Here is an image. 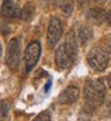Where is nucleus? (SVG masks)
Returning a JSON list of instances; mask_svg holds the SVG:
<instances>
[{
    "label": "nucleus",
    "instance_id": "13",
    "mask_svg": "<svg viewBox=\"0 0 111 121\" xmlns=\"http://www.w3.org/2000/svg\"><path fill=\"white\" fill-rule=\"evenodd\" d=\"M8 115V106L7 103L1 101L0 102V120H5Z\"/></svg>",
    "mask_w": 111,
    "mask_h": 121
},
{
    "label": "nucleus",
    "instance_id": "6",
    "mask_svg": "<svg viewBox=\"0 0 111 121\" xmlns=\"http://www.w3.org/2000/svg\"><path fill=\"white\" fill-rule=\"evenodd\" d=\"M74 59L70 53L66 49L65 44L62 43L55 52V62H56V66L60 68V70H67L72 66V64L74 62Z\"/></svg>",
    "mask_w": 111,
    "mask_h": 121
},
{
    "label": "nucleus",
    "instance_id": "11",
    "mask_svg": "<svg viewBox=\"0 0 111 121\" xmlns=\"http://www.w3.org/2000/svg\"><path fill=\"white\" fill-rule=\"evenodd\" d=\"M78 36H79V40L81 42V44H87L88 41L92 39L93 36V31L90 26H81L79 29V32H78Z\"/></svg>",
    "mask_w": 111,
    "mask_h": 121
},
{
    "label": "nucleus",
    "instance_id": "2",
    "mask_svg": "<svg viewBox=\"0 0 111 121\" xmlns=\"http://www.w3.org/2000/svg\"><path fill=\"white\" fill-rule=\"evenodd\" d=\"M109 52L103 47H95L92 48L87 54V64L95 71L102 72L109 65Z\"/></svg>",
    "mask_w": 111,
    "mask_h": 121
},
{
    "label": "nucleus",
    "instance_id": "14",
    "mask_svg": "<svg viewBox=\"0 0 111 121\" xmlns=\"http://www.w3.org/2000/svg\"><path fill=\"white\" fill-rule=\"evenodd\" d=\"M51 119V116H50V114H49V112H42L38 116H36V121H41V120H47V121H49Z\"/></svg>",
    "mask_w": 111,
    "mask_h": 121
},
{
    "label": "nucleus",
    "instance_id": "19",
    "mask_svg": "<svg viewBox=\"0 0 111 121\" xmlns=\"http://www.w3.org/2000/svg\"><path fill=\"white\" fill-rule=\"evenodd\" d=\"M1 53H3V47H1V44H0V56H1Z\"/></svg>",
    "mask_w": 111,
    "mask_h": 121
},
{
    "label": "nucleus",
    "instance_id": "4",
    "mask_svg": "<svg viewBox=\"0 0 111 121\" xmlns=\"http://www.w3.org/2000/svg\"><path fill=\"white\" fill-rule=\"evenodd\" d=\"M41 56V44L38 41H32L31 43L28 44L25 53H24V61H25V67L26 72H30L32 68L38 62V59Z\"/></svg>",
    "mask_w": 111,
    "mask_h": 121
},
{
    "label": "nucleus",
    "instance_id": "10",
    "mask_svg": "<svg viewBox=\"0 0 111 121\" xmlns=\"http://www.w3.org/2000/svg\"><path fill=\"white\" fill-rule=\"evenodd\" d=\"M66 49L70 53V55L75 59L78 55V44H77V39H75V34H74L72 30L66 35V40L63 42Z\"/></svg>",
    "mask_w": 111,
    "mask_h": 121
},
{
    "label": "nucleus",
    "instance_id": "3",
    "mask_svg": "<svg viewBox=\"0 0 111 121\" xmlns=\"http://www.w3.org/2000/svg\"><path fill=\"white\" fill-rule=\"evenodd\" d=\"M21 42L18 39H12L6 49V56H5V62L7 67L11 71H16L21 64Z\"/></svg>",
    "mask_w": 111,
    "mask_h": 121
},
{
    "label": "nucleus",
    "instance_id": "16",
    "mask_svg": "<svg viewBox=\"0 0 111 121\" xmlns=\"http://www.w3.org/2000/svg\"><path fill=\"white\" fill-rule=\"evenodd\" d=\"M106 21H107V23H109L110 26H111V10L106 13Z\"/></svg>",
    "mask_w": 111,
    "mask_h": 121
},
{
    "label": "nucleus",
    "instance_id": "18",
    "mask_svg": "<svg viewBox=\"0 0 111 121\" xmlns=\"http://www.w3.org/2000/svg\"><path fill=\"white\" fill-rule=\"evenodd\" d=\"M50 84H51V82H48V84L45 85V92L49 90V88H50Z\"/></svg>",
    "mask_w": 111,
    "mask_h": 121
},
{
    "label": "nucleus",
    "instance_id": "7",
    "mask_svg": "<svg viewBox=\"0 0 111 121\" xmlns=\"http://www.w3.org/2000/svg\"><path fill=\"white\" fill-rule=\"evenodd\" d=\"M0 14L5 19H14V18H21L22 10H19L18 5L13 0H4L0 9Z\"/></svg>",
    "mask_w": 111,
    "mask_h": 121
},
{
    "label": "nucleus",
    "instance_id": "1",
    "mask_svg": "<svg viewBox=\"0 0 111 121\" xmlns=\"http://www.w3.org/2000/svg\"><path fill=\"white\" fill-rule=\"evenodd\" d=\"M106 91L105 86L102 79L92 80L88 79L85 84L84 88V97L86 102V107L95 109L99 106H102V103L104 102Z\"/></svg>",
    "mask_w": 111,
    "mask_h": 121
},
{
    "label": "nucleus",
    "instance_id": "15",
    "mask_svg": "<svg viewBox=\"0 0 111 121\" xmlns=\"http://www.w3.org/2000/svg\"><path fill=\"white\" fill-rule=\"evenodd\" d=\"M105 49L109 52V53H111V37H107L105 40Z\"/></svg>",
    "mask_w": 111,
    "mask_h": 121
},
{
    "label": "nucleus",
    "instance_id": "5",
    "mask_svg": "<svg viewBox=\"0 0 111 121\" xmlns=\"http://www.w3.org/2000/svg\"><path fill=\"white\" fill-rule=\"evenodd\" d=\"M62 36V23L58 17H53L49 21V25H48V44L49 47H55L58 44V42L60 41Z\"/></svg>",
    "mask_w": 111,
    "mask_h": 121
},
{
    "label": "nucleus",
    "instance_id": "17",
    "mask_svg": "<svg viewBox=\"0 0 111 121\" xmlns=\"http://www.w3.org/2000/svg\"><path fill=\"white\" fill-rule=\"evenodd\" d=\"M107 84H109V88L111 89V73H110V76H109V78H107Z\"/></svg>",
    "mask_w": 111,
    "mask_h": 121
},
{
    "label": "nucleus",
    "instance_id": "8",
    "mask_svg": "<svg viewBox=\"0 0 111 121\" xmlns=\"http://www.w3.org/2000/svg\"><path fill=\"white\" fill-rule=\"evenodd\" d=\"M80 96V90L74 85H69L60 94L59 96V103L61 104H72V103L77 102Z\"/></svg>",
    "mask_w": 111,
    "mask_h": 121
},
{
    "label": "nucleus",
    "instance_id": "12",
    "mask_svg": "<svg viewBox=\"0 0 111 121\" xmlns=\"http://www.w3.org/2000/svg\"><path fill=\"white\" fill-rule=\"evenodd\" d=\"M33 16H35V6H33V4H32V3L25 4V6H24L23 10H22V16H21V18H22L24 22L29 23V22L32 21Z\"/></svg>",
    "mask_w": 111,
    "mask_h": 121
},
{
    "label": "nucleus",
    "instance_id": "9",
    "mask_svg": "<svg viewBox=\"0 0 111 121\" xmlns=\"http://www.w3.org/2000/svg\"><path fill=\"white\" fill-rule=\"evenodd\" d=\"M86 19L93 25H102L106 21V13L103 9H90L86 12Z\"/></svg>",
    "mask_w": 111,
    "mask_h": 121
}]
</instances>
